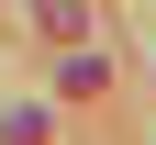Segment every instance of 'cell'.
<instances>
[{
  "label": "cell",
  "instance_id": "obj_1",
  "mask_svg": "<svg viewBox=\"0 0 156 145\" xmlns=\"http://www.w3.org/2000/svg\"><path fill=\"white\" fill-rule=\"evenodd\" d=\"M34 23H45L56 45H78V0H34Z\"/></svg>",
  "mask_w": 156,
  "mask_h": 145
}]
</instances>
